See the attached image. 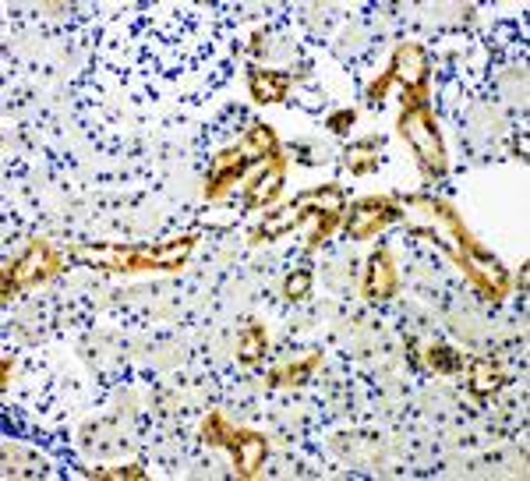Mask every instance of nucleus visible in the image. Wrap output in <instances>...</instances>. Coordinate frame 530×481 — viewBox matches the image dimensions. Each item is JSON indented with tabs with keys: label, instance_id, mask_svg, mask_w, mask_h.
I'll list each match as a JSON object with an SVG mask.
<instances>
[{
	"label": "nucleus",
	"instance_id": "f3484780",
	"mask_svg": "<svg viewBox=\"0 0 530 481\" xmlns=\"http://www.w3.org/2000/svg\"><path fill=\"white\" fill-rule=\"evenodd\" d=\"M262 354H265V329L262 326H248L244 337H240V361L244 364H255Z\"/></svg>",
	"mask_w": 530,
	"mask_h": 481
},
{
	"label": "nucleus",
	"instance_id": "a211bd4d",
	"mask_svg": "<svg viewBox=\"0 0 530 481\" xmlns=\"http://www.w3.org/2000/svg\"><path fill=\"white\" fill-rule=\"evenodd\" d=\"M202 435H205L209 446H227L230 435H234V428H230V421L223 418V415H209V418L202 421Z\"/></svg>",
	"mask_w": 530,
	"mask_h": 481
},
{
	"label": "nucleus",
	"instance_id": "2eb2a0df",
	"mask_svg": "<svg viewBox=\"0 0 530 481\" xmlns=\"http://www.w3.org/2000/svg\"><path fill=\"white\" fill-rule=\"evenodd\" d=\"M502 386V372L491 364L488 358H477L471 364V389H474V397H491L495 389Z\"/></svg>",
	"mask_w": 530,
	"mask_h": 481
},
{
	"label": "nucleus",
	"instance_id": "aec40b11",
	"mask_svg": "<svg viewBox=\"0 0 530 481\" xmlns=\"http://www.w3.org/2000/svg\"><path fill=\"white\" fill-rule=\"evenodd\" d=\"M428 364H431L435 372H456L464 361L456 358L449 347H431V351H428Z\"/></svg>",
	"mask_w": 530,
	"mask_h": 481
},
{
	"label": "nucleus",
	"instance_id": "6e6552de",
	"mask_svg": "<svg viewBox=\"0 0 530 481\" xmlns=\"http://www.w3.org/2000/svg\"><path fill=\"white\" fill-rule=\"evenodd\" d=\"M283 160L276 156V160H269L265 167H262V174L255 178V184H248V209H262V206H269L276 195H280V188H283Z\"/></svg>",
	"mask_w": 530,
	"mask_h": 481
},
{
	"label": "nucleus",
	"instance_id": "ddd939ff",
	"mask_svg": "<svg viewBox=\"0 0 530 481\" xmlns=\"http://www.w3.org/2000/svg\"><path fill=\"white\" fill-rule=\"evenodd\" d=\"M304 216H300V209L297 206H287V209H280V213H273V216H265V223L251 234V240L258 244V240H273V238H280V234H287L291 227H297Z\"/></svg>",
	"mask_w": 530,
	"mask_h": 481
},
{
	"label": "nucleus",
	"instance_id": "423d86ee",
	"mask_svg": "<svg viewBox=\"0 0 530 481\" xmlns=\"http://www.w3.org/2000/svg\"><path fill=\"white\" fill-rule=\"evenodd\" d=\"M227 450L234 453L237 471H240L244 478H251V475L265 464L269 442H265V435H258V432H234V435H230V442H227Z\"/></svg>",
	"mask_w": 530,
	"mask_h": 481
},
{
	"label": "nucleus",
	"instance_id": "4468645a",
	"mask_svg": "<svg viewBox=\"0 0 530 481\" xmlns=\"http://www.w3.org/2000/svg\"><path fill=\"white\" fill-rule=\"evenodd\" d=\"M318 368V354H311V358L304 361H291V364H280V368H273V375H269V382L273 386H304L308 379H311V372Z\"/></svg>",
	"mask_w": 530,
	"mask_h": 481
},
{
	"label": "nucleus",
	"instance_id": "7ed1b4c3",
	"mask_svg": "<svg viewBox=\"0 0 530 481\" xmlns=\"http://www.w3.org/2000/svg\"><path fill=\"white\" fill-rule=\"evenodd\" d=\"M404 213H400V206L393 202V198H361L357 206L351 209V216H347V223H343V231L351 234V238H371V234H378V231H386L393 220H400Z\"/></svg>",
	"mask_w": 530,
	"mask_h": 481
},
{
	"label": "nucleus",
	"instance_id": "dca6fc26",
	"mask_svg": "<svg viewBox=\"0 0 530 481\" xmlns=\"http://www.w3.org/2000/svg\"><path fill=\"white\" fill-rule=\"evenodd\" d=\"M347 167H351V174H371L375 167H378V142H357L347 149Z\"/></svg>",
	"mask_w": 530,
	"mask_h": 481
},
{
	"label": "nucleus",
	"instance_id": "1a4fd4ad",
	"mask_svg": "<svg viewBox=\"0 0 530 481\" xmlns=\"http://www.w3.org/2000/svg\"><path fill=\"white\" fill-rule=\"evenodd\" d=\"M364 294L371 301H389L396 294V269H393V255L378 251L368 266V280H364Z\"/></svg>",
	"mask_w": 530,
	"mask_h": 481
},
{
	"label": "nucleus",
	"instance_id": "6ab92c4d",
	"mask_svg": "<svg viewBox=\"0 0 530 481\" xmlns=\"http://www.w3.org/2000/svg\"><path fill=\"white\" fill-rule=\"evenodd\" d=\"M283 294L287 301H304L311 294V273L308 269H294L287 280H283Z\"/></svg>",
	"mask_w": 530,
	"mask_h": 481
},
{
	"label": "nucleus",
	"instance_id": "4be33fe9",
	"mask_svg": "<svg viewBox=\"0 0 530 481\" xmlns=\"http://www.w3.org/2000/svg\"><path fill=\"white\" fill-rule=\"evenodd\" d=\"M145 471L142 468H127V471H92V478H117V481H124V478H142Z\"/></svg>",
	"mask_w": 530,
	"mask_h": 481
},
{
	"label": "nucleus",
	"instance_id": "5701e85b",
	"mask_svg": "<svg viewBox=\"0 0 530 481\" xmlns=\"http://www.w3.org/2000/svg\"><path fill=\"white\" fill-rule=\"evenodd\" d=\"M351 124H353V110H340V114H333V118H329V127H333V131H340V135H343Z\"/></svg>",
	"mask_w": 530,
	"mask_h": 481
},
{
	"label": "nucleus",
	"instance_id": "f8f14e48",
	"mask_svg": "<svg viewBox=\"0 0 530 481\" xmlns=\"http://www.w3.org/2000/svg\"><path fill=\"white\" fill-rule=\"evenodd\" d=\"M300 209V216H318V213H343V195L336 188H326V191H308L294 202Z\"/></svg>",
	"mask_w": 530,
	"mask_h": 481
},
{
	"label": "nucleus",
	"instance_id": "9b49d317",
	"mask_svg": "<svg viewBox=\"0 0 530 481\" xmlns=\"http://www.w3.org/2000/svg\"><path fill=\"white\" fill-rule=\"evenodd\" d=\"M240 149H244V156L248 160H276V153H280V142H276V135H273V127H265V124H255L251 131H248V138L240 142Z\"/></svg>",
	"mask_w": 530,
	"mask_h": 481
},
{
	"label": "nucleus",
	"instance_id": "39448f33",
	"mask_svg": "<svg viewBox=\"0 0 530 481\" xmlns=\"http://www.w3.org/2000/svg\"><path fill=\"white\" fill-rule=\"evenodd\" d=\"M393 82L404 85V92H424L428 85V57L417 43H404L396 54H393V67H389Z\"/></svg>",
	"mask_w": 530,
	"mask_h": 481
},
{
	"label": "nucleus",
	"instance_id": "412c9836",
	"mask_svg": "<svg viewBox=\"0 0 530 481\" xmlns=\"http://www.w3.org/2000/svg\"><path fill=\"white\" fill-rule=\"evenodd\" d=\"M389 85H393V74L386 71V74H382L378 82H371V85H368V100H375V103H378V100H382V96L389 92Z\"/></svg>",
	"mask_w": 530,
	"mask_h": 481
},
{
	"label": "nucleus",
	"instance_id": "20e7f679",
	"mask_svg": "<svg viewBox=\"0 0 530 481\" xmlns=\"http://www.w3.org/2000/svg\"><path fill=\"white\" fill-rule=\"evenodd\" d=\"M464 269L471 273V280L488 294L491 301H499L502 294H506V287H509V276H506V269L484 251V248H477V244H471L467 251H464Z\"/></svg>",
	"mask_w": 530,
	"mask_h": 481
},
{
	"label": "nucleus",
	"instance_id": "0eeeda50",
	"mask_svg": "<svg viewBox=\"0 0 530 481\" xmlns=\"http://www.w3.org/2000/svg\"><path fill=\"white\" fill-rule=\"evenodd\" d=\"M248 156H244V149L237 145V149H227V153H220L216 156V163H213V171H209V184H205V198H220L230 184H237V178L248 171Z\"/></svg>",
	"mask_w": 530,
	"mask_h": 481
},
{
	"label": "nucleus",
	"instance_id": "9d476101",
	"mask_svg": "<svg viewBox=\"0 0 530 481\" xmlns=\"http://www.w3.org/2000/svg\"><path fill=\"white\" fill-rule=\"evenodd\" d=\"M248 85H251V96H255L258 103H283V100H287V74H276V71H251Z\"/></svg>",
	"mask_w": 530,
	"mask_h": 481
},
{
	"label": "nucleus",
	"instance_id": "f03ea898",
	"mask_svg": "<svg viewBox=\"0 0 530 481\" xmlns=\"http://www.w3.org/2000/svg\"><path fill=\"white\" fill-rule=\"evenodd\" d=\"M57 266L60 258L54 255V248L43 244V240H36L18 262L7 266V273H4V298H11V291H18V287H32V284L50 280L57 273Z\"/></svg>",
	"mask_w": 530,
	"mask_h": 481
},
{
	"label": "nucleus",
	"instance_id": "f257e3e1",
	"mask_svg": "<svg viewBox=\"0 0 530 481\" xmlns=\"http://www.w3.org/2000/svg\"><path fill=\"white\" fill-rule=\"evenodd\" d=\"M400 135L411 142V149L417 153V160H421V167H424L428 174H446V149H442V138H439V127H435V120H431L428 103L404 110V118H400Z\"/></svg>",
	"mask_w": 530,
	"mask_h": 481
}]
</instances>
